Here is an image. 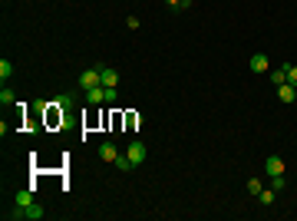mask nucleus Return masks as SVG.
Wrapping results in <instances>:
<instances>
[{
    "label": "nucleus",
    "instance_id": "nucleus-1",
    "mask_svg": "<svg viewBox=\"0 0 297 221\" xmlns=\"http://www.w3.org/2000/svg\"><path fill=\"white\" fill-rule=\"evenodd\" d=\"M10 218H27V221H43L47 218V212H43V205H27V208H13L10 212Z\"/></svg>",
    "mask_w": 297,
    "mask_h": 221
},
{
    "label": "nucleus",
    "instance_id": "nucleus-2",
    "mask_svg": "<svg viewBox=\"0 0 297 221\" xmlns=\"http://www.w3.org/2000/svg\"><path fill=\"white\" fill-rule=\"evenodd\" d=\"M126 158H129V165H132V168H139L142 162H146V146H142L139 139H132L129 146H126Z\"/></svg>",
    "mask_w": 297,
    "mask_h": 221
},
{
    "label": "nucleus",
    "instance_id": "nucleus-3",
    "mask_svg": "<svg viewBox=\"0 0 297 221\" xmlns=\"http://www.w3.org/2000/svg\"><path fill=\"white\" fill-rule=\"evenodd\" d=\"M79 86H83V89L102 86V79H99V66H93V70H83V76H79Z\"/></svg>",
    "mask_w": 297,
    "mask_h": 221
},
{
    "label": "nucleus",
    "instance_id": "nucleus-4",
    "mask_svg": "<svg viewBox=\"0 0 297 221\" xmlns=\"http://www.w3.org/2000/svg\"><path fill=\"white\" fill-rule=\"evenodd\" d=\"M248 66H251V73H268V70H271V60H268V53H254Z\"/></svg>",
    "mask_w": 297,
    "mask_h": 221
},
{
    "label": "nucleus",
    "instance_id": "nucleus-5",
    "mask_svg": "<svg viewBox=\"0 0 297 221\" xmlns=\"http://www.w3.org/2000/svg\"><path fill=\"white\" fill-rule=\"evenodd\" d=\"M99 79H102V86H109V89H116V86H119V73H116V70H109V66H99Z\"/></svg>",
    "mask_w": 297,
    "mask_h": 221
},
{
    "label": "nucleus",
    "instance_id": "nucleus-6",
    "mask_svg": "<svg viewBox=\"0 0 297 221\" xmlns=\"http://www.w3.org/2000/svg\"><path fill=\"white\" fill-rule=\"evenodd\" d=\"M96 152H99L102 162H116V158H119V148L112 146V142H99V148H96Z\"/></svg>",
    "mask_w": 297,
    "mask_h": 221
},
{
    "label": "nucleus",
    "instance_id": "nucleus-7",
    "mask_svg": "<svg viewBox=\"0 0 297 221\" xmlns=\"http://www.w3.org/2000/svg\"><path fill=\"white\" fill-rule=\"evenodd\" d=\"M13 205H17V208H27V205H33V185H30V188H20V192L13 195Z\"/></svg>",
    "mask_w": 297,
    "mask_h": 221
},
{
    "label": "nucleus",
    "instance_id": "nucleus-8",
    "mask_svg": "<svg viewBox=\"0 0 297 221\" xmlns=\"http://www.w3.org/2000/svg\"><path fill=\"white\" fill-rule=\"evenodd\" d=\"M86 102H89V106L106 102V86H93V89H86Z\"/></svg>",
    "mask_w": 297,
    "mask_h": 221
},
{
    "label": "nucleus",
    "instance_id": "nucleus-9",
    "mask_svg": "<svg viewBox=\"0 0 297 221\" xmlns=\"http://www.w3.org/2000/svg\"><path fill=\"white\" fill-rule=\"evenodd\" d=\"M264 172H268L271 178H274V175H284V162H281L278 155H271L268 162H264Z\"/></svg>",
    "mask_w": 297,
    "mask_h": 221
},
{
    "label": "nucleus",
    "instance_id": "nucleus-10",
    "mask_svg": "<svg viewBox=\"0 0 297 221\" xmlns=\"http://www.w3.org/2000/svg\"><path fill=\"white\" fill-rule=\"evenodd\" d=\"M278 99H281V102H294V99H297V86H291V83L278 86Z\"/></svg>",
    "mask_w": 297,
    "mask_h": 221
},
{
    "label": "nucleus",
    "instance_id": "nucleus-11",
    "mask_svg": "<svg viewBox=\"0 0 297 221\" xmlns=\"http://www.w3.org/2000/svg\"><path fill=\"white\" fill-rule=\"evenodd\" d=\"M271 83H274V86H284V83H288V66L274 70V73H271Z\"/></svg>",
    "mask_w": 297,
    "mask_h": 221
},
{
    "label": "nucleus",
    "instance_id": "nucleus-12",
    "mask_svg": "<svg viewBox=\"0 0 297 221\" xmlns=\"http://www.w3.org/2000/svg\"><path fill=\"white\" fill-rule=\"evenodd\" d=\"M13 102H17V92L3 86V89H0V106H13Z\"/></svg>",
    "mask_w": 297,
    "mask_h": 221
},
{
    "label": "nucleus",
    "instance_id": "nucleus-13",
    "mask_svg": "<svg viewBox=\"0 0 297 221\" xmlns=\"http://www.w3.org/2000/svg\"><path fill=\"white\" fill-rule=\"evenodd\" d=\"M258 198H261V205H274L278 192H274V188H261V192H258Z\"/></svg>",
    "mask_w": 297,
    "mask_h": 221
},
{
    "label": "nucleus",
    "instance_id": "nucleus-14",
    "mask_svg": "<svg viewBox=\"0 0 297 221\" xmlns=\"http://www.w3.org/2000/svg\"><path fill=\"white\" fill-rule=\"evenodd\" d=\"M13 76V63L10 60H0V79H10Z\"/></svg>",
    "mask_w": 297,
    "mask_h": 221
},
{
    "label": "nucleus",
    "instance_id": "nucleus-15",
    "mask_svg": "<svg viewBox=\"0 0 297 221\" xmlns=\"http://www.w3.org/2000/svg\"><path fill=\"white\" fill-rule=\"evenodd\" d=\"M271 188H274V192H284V188H288V178H284V175H274V178H271Z\"/></svg>",
    "mask_w": 297,
    "mask_h": 221
},
{
    "label": "nucleus",
    "instance_id": "nucleus-16",
    "mask_svg": "<svg viewBox=\"0 0 297 221\" xmlns=\"http://www.w3.org/2000/svg\"><path fill=\"white\" fill-rule=\"evenodd\" d=\"M261 188H264V185H261V178H251V182H248V192H251V195H258Z\"/></svg>",
    "mask_w": 297,
    "mask_h": 221
},
{
    "label": "nucleus",
    "instance_id": "nucleus-17",
    "mask_svg": "<svg viewBox=\"0 0 297 221\" xmlns=\"http://www.w3.org/2000/svg\"><path fill=\"white\" fill-rule=\"evenodd\" d=\"M288 83L297 86V66H291V63H288Z\"/></svg>",
    "mask_w": 297,
    "mask_h": 221
},
{
    "label": "nucleus",
    "instance_id": "nucleus-18",
    "mask_svg": "<svg viewBox=\"0 0 297 221\" xmlns=\"http://www.w3.org/2000/svg\"><path fill=\"white\" fill-rule=\"evenodd\" d=\"M106 106H116V89H109V86H106Z\"/></svg>",
    "mask_w": 297,
    "mask_h": 221
},
{
    "label": "nucleus",
    "instance_id": "nucleus-19",
    "mask_svg": "<svg viewBox=\"0 0 297 221\" xmlns=\"http://www.w3.org/2000/svg\"><path fill=\"white\" fill-rule=\"evenodd\" d=\"M165 3H168V7H175V10L182 7V0H165Z\"/></svg>",
    "mask_w": 297,
    "mask_h": 221
},
{
    "label": "nucleus",
    "instance_id": "nucleus-20",
    "mask_svg": "<svg viewBox=\"0 0 297 221\" xmlns=\"http://www.w3.org/2000/svg\"><path fill=\"white\" fill-rule=\"evenodd\" d=\"M185 7H192V0H182V7H178V10H185Z\"/></svg>",
    "mask_w": 297,
    "mask_h": 221
}]
</instances>
